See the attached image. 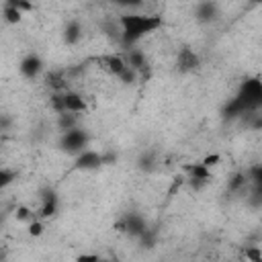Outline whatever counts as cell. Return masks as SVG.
Masks as SVG:
<instances>
[{
    "instance_id": "obj_1",
    "label": "cell",
    "mask_w": 262,
    "mask_h": 262,
    "mask_svg": "<svg viewBox=\"0 0 262 262\" xmlns=\"http://www.w3.org/2000/svg\"><path fill=\"white\" fill-rule=\"evenodd\" d=\"M260 106H262V78L260 76H250L239 84L235 96L225 104L223 115L227 119H235L239 115L254 113Z\"/></svg>"
},
{
    "instance_id": "obj_2",
    "label": "cell",
    "mask_w": 262,
    "mask_h": 262,
    "mask_svg": "<svg viewBox=\"0 0 262 262\" xmlns=\"http://www.w3.org/2000/svg\"><path fill=\"white\" fill-rule=\"evenodd\" d=\"M117 23L121 29V43L125 47H133L137 41L164 27V18L160 14H139V12L123 14L119 16Z\"/></svg>"
},
{
    "instance_id": "obj_3",
    "label": "cell",
    "mask_w": 262,
    "mask_h": 262,
    "mask_svg": "<svg viewBox=\"0 0 262 262\" xmlns=\"http://www.w3.org/2000/svg\"><path fill=\"white\" fill-rule=\"evenodd\" d=\"M88 141H90L88 133H86L84 129L76 127V129H70V131L61 133V137H59V147H61L66 154H72V156L76 158L78 154H82L84 149H88Z\"/></svg>"
},
{
    "instance_id": "obj_4",
    "label": "cell",
    "mask_w": 262,
    "mask_h": 262,
    "mask_svg": "<svg viewBox=\"0 0 262 262\" xmlns=\"http://www.w3.org/2000/svg\"><path fill=\"white\" fill-rule=\"evenodd\" d=\"M115 229L121 231V233H127V235H131V237H137V239H139V237L147 231V223H145L143 215H139V213H127V215L115 225Z\"/></svg>"
},
{
    "instance_id": "obj_5",
    "label": "cell",
    "mask_w": 262,
    "mask_h": 262,
    "mask_svg": "<svg viewBox=\"0 0 262 262\" xmlns=\"http://www.w3.org/2000/svg\"><path fill=\"white\" fill-rule=\"evenodd\" d=\"M182 170L188 176V184L192 190H201L209 180H211V168H207L203 162H192V164H184Z\"/></svg>"
},
{
    "instance_id": "obj_6",
    "label": "cell",
    "mask_w": 262,
    "mask_h": 262,
    "mask_svg": "<svg viewBox=\"0 0 262 262\" xmlns=\"http://www.w3.org/2000/svg\"><path fill=\"white\" fill-rule=\"evenodd\" d=\"M199 66H201V57H199V53H196L192 47L184 45V47L178 49V55H176V70H178L180 74L196 72Z\"/></svg>"
},
{
    "instance_id": "obj_7",
    "label": "cell",
    "mask_w": 262,
    "mask_h": 262,
    "mask_svg": "<svg viewBox=\"0 0 262 262\" xmlns=\"http://www.w3.org/2000/svg\"><path fill=\"white\" fill-rule=\"evenodd\" d=\"M98 66L100 70H104L108 76H115V78H121V74L127 70V61L121 53H106V55H100L98 57Z\"/></svg>"
},
{
    "instance_id": "obj_8",
    "label": "cell",
    "mask_w": 262,
    "mask_h": 262,
    "mask_svg": "<svg viewBox=\"0 0 262 262\" xmlns=\"http://www.w3.org/2000/svg\"><path fill=\"white\" fill-rule=\"evenodd\" d=\"M102 164V154L94 151V149H84L82 154H78L74 158V168L76 170H84V172H90V170H98Z\"/></svg>"
},
{
    "instance_id": "obj_9",
    "label": "cell",
    "mask_w": 262,
    "mask_h": 262,
    "mask_svg": "<svg viewBox=\"0 0 262 262\" xmlns=\"http://www.w3.org/2000/svg\"><path fill=\"white\" fill-rule=\"evenodd\" d=\"M18 70H20V74H23L27 80H35V78L43 72V59H41L37 53H27V55L20 59Z\"/></svg>"
},
{
    "instance_id": "obj_10",
    "label": "cell",
    "mask_w": 262,
    "mask_h": 262,
    "mask_svg": "<svg viewBox=\"0 0 262 262\" xmlns=\"http://www.w3.org/2000/svg\"><path fill=\"white\" fill-rule=\"evenodd\" d=\"M61 98H63V113H72V115H82L88 111V104L84 100L82 94L74 92V90H66L61 92Z\"/></svg>"
},
{
    "instance_id": "obj_11",
    "label": "cell",
    "mask_w": 262,
    "mask_h": 262,
    "mask_svg": "<svg viewBox=\"0 0 262 262\" xmlns=\"http://www.w3.org/2000/svg\"><path fill=\"white\" fill-rule=\"evenodd\" d=\"M57 213V194L51 188H45L41 192V209H39V219H49Z\"/></svg>"
},
{
    "instance_id": "obj_12",
    "label": "cell",
    "mask_w": 262,
    "mask_h": 262,
    "mask_svg": "<svg viewBox=\"0 0 262 262\" xmlns=\"http://www.w3.org/2000/svg\"><path fill=\"white\" fill-rule=\"evenodd\" d=\"M123 57H125L127 66L133 68L135 72H139V74L145 72V68H147V59H145V53H143L141 49H137V47H129L127 53H125Z\"/></svg>"
},
{
    "instance_id": "obj_13",
    "label": "cell",
    "mask_w": 262,
    "mask_h": 262,
    "mask_svg": "<svg viewBox=\"0 0 262 262\" xmlns=\"http://www.w3.org/2000/svg\"><path fill=\"white\" fill-rule=\"evenodd\" d=\"M194 14H196V20L199 23H211L217 18L219 14V8L215 2H199L196 8H194Z\"/></svg>"
},
{
    "instance_id": "obj_14",
    "label": "cell",
    "mask_w": 262,
    "mask_h": 262,
    "mask_svg": "<svg viewBox=\"0 0 262 262\" xmlns=\"http://www.w3.org/2000/svg\"><path fill=\"white\" fill-rule=\"evenodd\" d=\"M80 39H82V25L78 20H68L63 27V43L76 45Z\"/></svg>"
},
{
    "instance_id": "obj_15",
    "label": "cell",
    "mask_w": 262,
    "mask_h": 262,
    "mask_svg": "<svg viewBox=\"0 0 262 262\" xmlns=\"http://www.w3.org/2000/svg\"><path fill=\"white\" fill-rule=\"evenodd\" d=\"M248 176H250V182H252V194L262 201V166L250 168Z\"/></svg>"
},
{
    "instance_id": "obj_16",
    "label": "cell",
    "mask_w": 262,
    "mask_h": 262,
    "mask_svg": "<svg viewBox=\"0 0 262 262\" xmlns=\"http://www.w3.org/2000/svg\"><path fill=\"white\" fill-rule=\"evenodd\" d=\"M57 127L61 133L70 131V129H76L78 127V115H72V113H61L57 115Z\"/></svg>"
},
{
    "instance_id": "obj_17",
    "label": "cell",
    "mask_w": 262,
    "mask_h": 262,
    "mask_svg": "<svg viewBox=\"0 0 262 262\" xmlns=\"http://www.w3.org/2000/svg\"><path fill=\"white\" fill-rule=\"evenodd\" d=\"M47 84L51 86L53 92H66V78L61 72H51L47 76Z\"/></svg>"
},
{
    "instance_id": "obj_18",
    "label": "cell",
    "mask_w": 262,
    "mask_h": 262,
    "mask_svg": "<svg viewBox=\"0 0 262 262\" xmlns=\"http://www.w3.org/2000/svg\"><path fill=\"white\" fill-rule=\"evenodd\" d=\"M2 16H4V20L8 23V25H16V23H20V18H23V12H18L16 8H12L10 4H2Z\"/></svg>"
},
{
    "instance_id": "obj_19",
    "label": "cell",
    "mask_w": 262,
    "mask_h": 262,
    "mask_svg": "<svg viewBox=\"0 0 262 262\" xmlns=\"http://www.w3.org/2000/svg\"><path fill=\"white\" fill-rule=\"evenodd\" d=\"M248 182H250V176H248V174H244V172H237V174L229 180L227 188H229V192H237V190H242Z\"/></svg>"
},
{
    "instance_id": "obj_20",
    "label": "cell",
    "mask_w": 262,
    "mask_h": 262,
    "mask_svg": "<svg viewBox=\"0 0 262 262\" xmlns=\"http://www.w3.org/2000/svg\"><path fill=\"white\" fill-rule=\"evenodd\" d=\"M14 217L18 219V221H25L27 225L31 223V221H35V219H39L35 213H33V209H29V207H25V205H20V207H16V211H14Z\"/></svg>"
},
{
    "instance_id": "obj_21",
    "label": "cell",
    "mask_w": 262,
    "mask_h": 262,
    "mask_svg": "<svg viewBox=\"0 0 262 262\" xmlns=\"http://www.w3.org/2000/svg\"><path fill=\"white\" fill-rule=\"evenodd\" d=\"M244 256L248 262H262V248L258 246H246L244 248Z\"/></svg>"
},
{
    "instance_id": "obj_22",
    "label": "cell",
    "mask_w": 262,
    "mask_h": 262,
    "mask_svg": "<svg viewBox=\"0 0 262 262\" xmlns=\"http://www.w3.org/2000/svg\"><path fill=\"white\" fill-rule=\"evenodd\" d=\"M139 76H141L139 72H135L133 68H129V66H127V70L121 74V78H119V80H121L123 84H135V82L139 80Z\"/></svg>"
},
{
    "instance_id": "obj_23",
    "label": "cell",
    "mask_w": 262,
    "mask_h": 262,
    "mask_svg": "<svg viewBox=\"0 0 262 262\" xmlns=\"http://www.w3.org/2000/svg\"><path fill=\"white\" fill-rule=\"evenodd\" d=\"M154 164H156V156H154V151H145V154L139 158V168H141V170H151Z\"/></svg>"
},
{
    "instance_id": "obj_24",
    "label": "cell",
    "mask_w": 262,
    "mask_h": 262,
    "mask_svg": "<svg viewBox=\"0 0 262 262\" xmlns=\"http://www.w3.org/2000/svg\"><path fill=\"white\" fill-rule=\"evenodd\" d=\"M27 229H29V235H33V237L43 235V229H45L43 219H35V221H31V223L27 225Z\"/></svg>"
},
{
    "instance_id": "obj_25",
    "label": "cell",
    "mask_w": 262,
    "mask_h": 262,
    "mask_svg": "<svg viewBox=\"0 0 262 262\" xmlns=\"http://www.w3.org/2000/svg\"><path fill=\"white\" fill-rule=\"evenodd\" d=\"M6 4H10L12 8H16L18 12H31L33 10V4L27 2V0H4Z\"/></svg>"
},
{
    "instance_id": "obj_26",
    "label": "cell",
    "mask_w": 262,
    "mask_h": 262,
    "mask_svg": "<svg viewBox=\"0 0 262 262\" xmlns=\"http://www.w3.org/2000/svg\"><path fill=\"white\" fill-rule=\"evenodd\" d=\"M14 178H16V172H12V170H8V168H2V170H0V186H2V188H6Z\"/></svg>"
},
{
    "instance_id": "obj_27",
    "label": "cell",
    "mask_w": 262,
    "mask_h": 262,
    "mask_svg": "<svg viewBox=\"0 0 262 262\" xmlns=\"http://www.w3.org/2000/svg\"><path fill=\"white\" fill-rule=\"evenodd\" d=\"M201 162H203L207 168H213V166H217V164L221 162V156H219V154H209V156H205Z\"/></svg>"
},
{
    "instance_id": "obj_28",
    "label": "cell",
    "mask_w": 262,
    "mask_h": 262,
    "mask_svg": "<svg viewBox=\"0 0 262 262\" xmlns=\"http://www.w3.org/2000/svg\"><path fill=\"white\" fill-rule=\"evenodd\" d=\"M76 262H102L98 254H80L76 256Z\"/></svg>"
},
{
    "instance_id": "obj_29",
    "label": "cell",
    "mask_w": 262,
    "mask_h": 262,
    "mask_svg": "<svg viewBox=\"0 0 262 262\" xmlns=\"http://www.w3.org/2000/svg\"><path fill=\"white\" fill-rule=\"evenodd\" d=\"M115 162H117V154H115V151L102 154V164H104V166H111V164H115Z\"/></svg>"
},
{
    "instance_id": "obj_30",
    "label": "cell",
    "mask_w": 262,
    "mask_h": 262,
    "mask_svg": "<svg viewBox=\"0 0 262 262\" xmlns=\"http://www.w3.org/2000/svg\"><path fill=\"white\" fill-rule=\"evenodd\" d=\"M254 117V121L250 123V127L252 129H262V115H252Z\"/></svg>"
},
{
    "instance_id": "obj_31",
    "label": "cell",
    "mask_w": 262,
    "mask_h": 262,
    "mask_svg": "<svg viewBox=\"0 0 262 262\" xmlns=\"http://www.w3.org/2000/svg\"><path fill=\"white\" fill-rule=\"evenodd\" d=\"M108 262H121V260H108Z\"/></svg>"
}]
</instances>
